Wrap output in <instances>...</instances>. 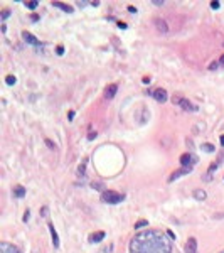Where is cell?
I'll use <instances>...</instances> for the list:
<instances>
[{
    "label": "cell",
    "instance_id": "cell-18",
    "mask_svg": "<svg viewBox=\"0 0 224 253\" xmlns=\"http://www.w3.org/2000/svg\"><path fill=\"white\" fill-rule=\"evenodd\" d=\"M5 81H7V85H15V81H17V79H15V76H12V74H10V76H7V78H5Z\"/></svg>",
    "mask_w": 224,
    "mask_h": 253
},
{
    "label": "cell",
    "instance_id": "cell-33",
    "mask_svg": "<svg viewBox=\"0 0 224 253\" xmlns=\"http://www.w3.org/2000/svg\"><path fill=\"white\" fill-rule=\"evenodd\" d=\"M219 63H221V64H224V54L221 56V59H219Z\"/></svg>",
    "mask_w": 224,
    "mask_h": 253
},
{
    "label": "cell",
    "instance_id": "cell-1",
    "mask_svg": "<svg viewBox=\"0 0 224 253\" xmlns=\"http://www.w3.org/2000/svg\"><path fill=\"white\" fill-rule=\"evenodd\" d=\"M132 253H170V243L165 240V236L157 231L142 233L130 245Z\"/></svg>",
    "mask_w": 224,
    "mask_h": 253
},
{
    "label": "cell",
    "instance_id": "cell-7",
    "mask_svg": "<svg viewBox=\"0 0 224 253\" xmlns=\"http://www.w3.org/2000/svg\"><path fill=\"white\" fill-rule=\"evenodd\" d=\"M152 96L155 98L158 103H165V101H167V91H165V89H162V88H158V89H155V91L152 93Z\"/></svg>",
    "mask_w": 224,
    "mask_h": 253
},
{
    "label": "cell",
    "instance_id": "cell-4",
    "mask_svg": "<svg viewBox=\"0 0 224 253\" xmlns=\"http://www.w3.org/2000/svg\"><path fill=\"white\" fill-rule=\"evenodd\" d=\"M197 162V157L192 155V154H184V155L180 157V164L182 167H192Z\"/></svg>",
    "mask_w": 224,
    "mask_h": 253
},
{
    "label": "cell",
    "instance_id": "cell-22",
    "mask_svg": "<svg viewBox=\"0 0 224 253\" xmlns=\"http://www.w3.org/2000/svg\"><path fill=\"white\" fill-rule=\"evenodd\" d=\"M93 189H96V191H103V184H101V182H93Z\"/></svg>",
    "mask_w": 224,
    "mask_h": 253
},
{
    "label": "cell",
    "instance_id": "cell-30",
    "mask_svg": "<svg viewBox=\"0 0 224 253\" xmlns=\"http://www.w3.org/2000/svg\"><path fill=\"white\" fill-rule=\"evenodd\" d=\"M118 27H120V29H127V24H123V22H120V24H118Z\"/></svg>",
    "mask_w": 224,
    "mask_h": 253
},
{
    "label": "cell",
    "instance_id": "cell-3",
    "mask_svg": "<svg viewBox=\"0 0 224 253\" xmlns=\"http://www.w3.org/2000/svg\"><path fill=\"white\" fill-rule=\"evenodd\" d=\"M172 101H174V105L180 107L182 110H187V111H195V110H197L195 105H192L189 100H185V98H182V96H174V98H172Z\"/></svg>",
    "mask_w": 224,
    "mask_h": 253
},
{
    "label": "cell",
    "instance_id": "cell-16",
    "mask_svg": "<svg viewBox=\"0 0 224 253\" xmlns=\"http://www.w3.org/2000/svg\"><path fill=\"white\" fill-rule=\"evenodd\" d=\"M143 226H148V221H147V219H140L138 223H135V230H140V228H143Z\"/></svg>",
    "mask_w": 224,
    "mask_h": 253
},
{
    "label": "cell",
    "instance_id": "cell-20",
    "mask_svg": "<svg viewBox=\"0 0 224 253\" xmlns=\"http://www.w3.org/2000/svg\"><path fill=\"white\" fill-rule=\"evenodd\" d=\"M202 148H204L206 152H214V147L211 145V144H204V145H202Z\"/></svg>",
    "mask_w": 224,
    "mask_h": 253
},
{
    "label": "cell",
    "instance_id": "cell-13",
    "mask_svg": "<svg viewBox=\"0 0 224 253\" xmlns=\"http://www.w3.org/2000/svg\"><path fill=\"white\" fill-rule=\"evenodd\" d=\"M105 238V233L103 231H96V233H93L91 236H89V241L91 243H98V241H101Z\"/></svg>",
    "mask_w": 224,
    "mask_h": 253
},
{
    "label": "cell",
    "instance_id": "cell-25",
    "mask_svg": "<svg viewBox=\"0 0 224 253\" xmlns=\"http://www.w3.org/2000/svg\"><path fill=\"white\" fill-rule=\"evenodd\" d=\"M56 51H58L59 56H61V54H64V47H62V46H58V49H56Z\"/></svg>",
    "mask_w": 224,
    "mask_h": 253
},
{
    "label": "cell",
    "instance_id": "cell-27",
    "mask_svg": "<svg viewBox=\"0 0 224 253\" xmlns=\"http://www.w3.org/2000/svg\"><path fill=\"white\" fill-rule=\"evenodd\" d=\"M211 7L212 9H219V2H211Z\"/></svg>",
    "mask_w": 224,
    "mask_h": 253
},
{
    "label": "cell",
    "instance_id": "cell-2",
    "mask_svg": "<svg viewBox=\"0 0 224 253\" xmlns=\"http://www.w3.org/2000/svg\"><path fill=\"white\" fill-rule=\"evenodd\" d=\"M123 194H118L115 191H105L103 196H101V201L103 203H108V204H118V203H121L123 201Z\"/></svg>",
    "mask_w": 224,
    "mask_h": 253
},
{
    "label": "cell",
    "instance_id": "cell-32",
    "mask_svg": "<svg viewBox=\"0 0 224 253\" xmlns=\"http://www.w3.org/2000/svg\"><path fill=\"white\" fill-rule=\"evenodd\" d=\"M32 20H34V22H36V20H39V15H37V14H34V15H32Z\"/></svg>",
    "mask_w": 224,
    "mask_h": 253
},
{
    "label": "cell",
    "instance_id": "cell-11",
    "mask_svg": "<svg viewBox=\"0 0 224 253\" xmlns=\"http://www.w3.org/2000/svg\"><path fill=\"white\" fill-rule=\"evenodd\" d=\"M192 196H194L195 201H204L206 197H207V194H206L204 189H195L194 192H192Z\"/></svg>",
    "mask_w": 224,
    "mask_h": 253
},
{
    "label": "cell",
    "instance_id": "cell-19",
    "mask_svg": "<svg viewBox=\"0 0 224 253\" xmlns=\"http://www.w3.org/2000/svg\"><path fill=\"white\" fill-rule=\"evenodd\" d=\"M27 7H29L30 10L37 9V2H36V0H30V2H27Z\"/></svg>",
    "mask_w": 224,
    "mask_h": 253
},
{
    "label": "cell",
    "instance_id": "cell-6",
    "mask_svg": "<svg viewBox=\"0 0 224 253\" xmlns=\"http://www.w3.org/2000/svg\"><path fill=\"white\" fill-rule=\"evenodd\" d=\"M192 170V167H182V169H179V170H175V172H172V175L169 177V182H174L175 179H179L180 175H185V174H189Z\"/></svg>",
    "mask_w": 224,
    "mask_h": 253
},
{
    "label": "cell",
    "instance_id": "cell-23",
    "mask_svg": "<svg viewBox=\"0 0 224 253\" xmlns=\"http://www.w3.org/2000/svg\"><path fill=\"white\" fill-rule=\"evenodd\" d=\"M10 15V10L9 9H5V10H2V19H7Z\"/></svg>",
    "mask_w": 224,
    "mask_h": 253
},
{
    "label": "cell",
    "instance_id": "cell-5",
    "mask_svg": "<svg viewBox=\"0 0 224 253\" xmlns=\"http://www.w3.org/2000/svg\"><path fill=\"white\" fill-rule=\"evenodd\" d=\"M153 24H155V29L158 30V32H162V34H167V32H169V25H167V22L164 19L155 17V19H153Z\"/></svg>",
    "mask_w": 224,
    "mask_h": 253
},
{
    "label": "cell",
    "instance_id": "cell-21",
    "mask_svg": "<svg viewBox=\"0 0 224 253\" xmlns=\"http://www.w3.org/2000/svg\"><path fill=\"white\" fill-rule=\"evenodd\" d=\"M84 169H86V162H83L81 166L78 167V172H79V175H83L84 174Z\"/></svg>",
    "mask_w": 224,
    "mask_h": 253
},
{
    "label": "cell",
    "instance_id": "cell-9",
    "mask_svg": "<svg viewBox=\"0 0 224 253\" xmlns=\"http://www.w3.org/2000/svg\"><path fill=\"white\" fill-rule=\"evenodd\" d=\"M116 91H118L116 85H108L106 89H105V98H106V100H111V98L116 95Z\"/></svg>",
    "mask_w": 224,
    "mask_h": 253
},
{
    "label": "cell",
    "instance_id": "cell-34",
    "mask_svg": "<svg viewBox=\"0 0 224 253\" xmlns=\"http://www.w3.org/2000/svg\"><path fill=\"white\" fill-rule=\"evenodd\" d=\"M221 145H224V135L221 137Z\"/></svg>",
    "mask_w": 224,
    "mask_h": 253
},
{
    "label": "cell",
    "instance_id": "cell-8",
    "mask_svg": "<svg viewBox=\"0 0 224 253\" xmlns=\"http://www.w3.org/2000/svg\"><path fill=\"white\" fill-rule=\"evenodd\" d=\"M185 253H197V240L195 238H189L185 243Z\"/></svg>",
    "mask_w": 224,
    "mask_h": 253
},
{
    "label": "cell",
    "instance_id": "cell-10",
    "mask_svg": "<svg viewBox=\"0 0 224 253\" xmlns=\"http://www.w3.org/2000/svg\"><path fill=\"white\" fill-rule=\"evenodd\" d=\"M22 37H24V41H25V42H29V44H32V46H39V41L36 39L30 32H27V30H24V32H22Z\"/></svg>",
    "mask_w": 224,
    "mask_h": 253
},
{
    "label": "cell",
    "instance_id": "cell-14",
    "mask_svg": "<svg viewBox=\"0 0 224 253\" xmlns=\"http://www.w3.org/2000/svg\"><path fill=\"white\" fill-rule=\"evenodd\" d=\"M52 5H54V7H58V9H61V10H64V12H73V9H71L69 5H66V3H61V2H52Z\"/></svg>",
    "mask_w": 224,
    "mask_h": 253
},
{
    "label": "cell",
    "instance_id": "cell-15",
    "mask_svg": "<svg viewBox=\"0 0 224 253\" xmlns=\"http://www.w3.org/2000/svg\"><path fill=\"white\" fill-rule=\"evenodd\" d=\"M14 196H15V197H24V196H25V189H24L22 186H17V187L14 189Z\"/></svg>",
    "mask_w": 224,
    "mask_h": 253
},
{
    "label": "cell",
    "instance_id": "cell-24",
    "mask_svg": "<svg viewBox=\"0 0 224 253\" xmlns=\"http://www.w3.org/2000/svg\"><path fill=\"white\" fill-rule=\"evenodd\" d=\"M29 218H30V211L27 209V211H25V214H24V221H29Z\"/></svg>",
    "mask_w": 224,
    "mask_h": 253
},
{
    "label": "cell",
    "instance_id": "cell-28",
    "mask_svg": "<svg viewBox=\"0 0 224 253\" xmlns=\"http://www.w3.org/2000/svg\"><path fill=\"white\" fill-rule=\"evenodd\" d=\"M216 68H219V63H212V64L209 66V69H216Z\"/></svg>",
    "mask_w": 224,
    "mask_h": 253
},
{
    "label": "cell",
    "instance_id": "cell-12",
    "mask_svg": "<svg viewBox=\"0 0 224 253\" xmlns=\"http://www.w3.org/2000/svg\"><path fill=\"white\" fill-rule=\"evenodd\" d=\"M49 230H51V236H52V245H54V248H58L59 246V236L56 233V230H54V224H49Z\"/></svg>",
    "mask_w": 224,
    "mask_h": 253
},
{
    "label": "cell",
    "instance_id": "cell-17",
    "mask_svg": "<svg viewBox=\"0 0 224 253\" xmlns=\"http://www.w3.org/2000/svg\"><path fill=\"white\" fill-rule=\"evenodd\" d=\"M40 216H42V218H47L49 216V208L47 206H42V208H40Z\"/></svg>",
    "mask_w": 224,
    "mask_h": 253
},
{
    "label": "cell",
    "instance_id": "cell-26",
    "mask_svg": "<svg viewBox=\"0 0 224 253\" xmlns=\"http://www.w3.org/2000/svg\"><path fill=\"white\" fill-rule=\"evenodd\" d=\"M46 145H47L49 148H56V145H54V144H52L51 140H46Z\"/></svg>",
    "mask_w": 224,
    "mask_h": 253
},
{
    "label": "cell",
    "instance_id": "cell-31",
    "mask_svg": "<svg viewBox=\"0 0 224 253\" xmlns=\"http://www.w3.org/2000/svg\"><path fill=\"white\" fill-rule=\"evenodd\" d=\"M128 12H132V14H136V9H133V7H128Z\"/></svg>",
    "mask_w": 224,
    "mask_h": 253
},
{
    "label": "cell",
    "instance_id": "cell-29",
    "mask_svg": "<svg viewBox=\"0 0 224 253\" xmlns=\"http://www.w3.org/2000/svg\"><path fill=\"white\" fill-rule=\"evenodd\" d=\"M88 138H89V140H93V138H96V133H95V132H91V133H89V137H88Z\"/></svg>",
    "mask_w": 224,
    "mask_h": 253
}]
</instances>
